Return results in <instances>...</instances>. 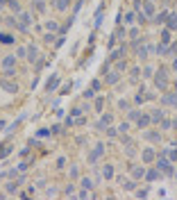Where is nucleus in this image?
<instances>
[{
	"label": "nucleus",
	"instance_id": "nucleus-34",
	"mask_svg": "<svg viewBox=\"0 0 177 200\" xmlns=\"http://www.w3.org/2000/svg\"><path fill=\"white\" fill-rule=\"evenodd\" d=\"M139 116H141V114L136 111V109H132V114H130V118H132V121H136V118H139Z\"/></svg>",
	"mask_w": 177,
	"mask_h": 200
},
{
	"label": "nucleus",
	"instance_id": "nucleus-20",
	"mask_svg": "<svg viewBox=\"0 0 177 200\" xmlns=\"http://www.w3.org/2000/svg\"><path fill=\"white\" fill-rule=\"evenodd\" d=\"M3 89H5V91H9V93H16V91H18V87H16V84L7 82V80H3Z\"/></svg>",
	"mask_w": 177,
	"mask_h": 200
},
{
	"label": "nucleus",
	"instance_id": "nucleus-21",
	"mask_svg": "<svg viewBox=\"0 0 177 200\" xmlns=\"http://www.w3.org/2000/svg\"><path fill=\"white\" fill-rule=\"evenodd\" d=\"M68 5H71V0H55V7L59 9V12H64V9H68Z\"/></svg>",
	"mask_w": 177,
	"mask_h": 200
},
{
	"label": "nucleus",
	"instance_id": "nucleus-22",
	"mask_svg": "<svg viewBox=\"0 0 177 200\" xmlns=\"http://www.w3.org/2000/svg\"><path fill=\"white\" fill-rule=\"evenodd\" d=\"M0 43H14V36L7 34V32H3V34H0Z\"/></svg>",
	"mask_w": 177,
	"mask_h": 200
},
{
	"label": "nucleus",
	"instance_id": "nucleus-37",
	"mask_svg": "<svg viewBox=\"0 0 177 200\" xmlns=\"http://www.w3.org/2000/svg\"><path fill=\"white\" fill-rule=\"evenodd\" d=\"M170 125H173V123H170V121H161V127H164V130H168Z\"/></svg>",
	"mask_w": 177,
	"mask_h": 200
},
{
	"label": "nucleus",
	"instance_id": "nucleus-24",
	"mask_svg": "<svg viewBox=\"0 0 177 200\" xmlns=\"http://www.w3.org/2000/svg\"><path fill=\"white\" fill-rule=\"evenodd\" d=\"M148 141H159V134H157V132H145V134H143Z\"/></svg>",
	"mask_w": 177,
	"mask_h": 200
},
{
	"label": "nucleus",
	"instance_id": "nucleus-15",
	"mask_svg": "<svg viewBox=\"0 0 177 200\" xmlns=\"http://www.w3.org/2000/svg\"><path fill=\"white\" fill-rule=\"evenodd\" d=\"M118 80H121V73L118 71H111L109 75H107V84H116Z\"/></svg>",
	"mask_w": 177,
	"mask_h": 200
},
{
	"label": "nucleus",
	"instance_id": "nucleus-16",
	"mask_svg": "<svg viewBox=\"0 0 177 200\" xmlns=\"http://www.w3.org/2000/svg\"><path fill=\"white\" fill-rule=\"evenodd\" d=\"M132 175H134L136 180L145 177V168H143V166H134V168H132Z\"/></svg>",
	"mask_w": 177,
	"mask_h": 200
},
{
	"label": "nucleus",
	"instance_id": "nucleus-35",
	"mask_svg": "<svg viewBox=\"0 0 177 200\" xmlns=\"http://www.w3.org/2000/svg\"><path fill=\"white\" fill-rule=\"evenodd\" d=\"M130 36H132V39H136V36H139V30H136V27H132V30H130Z\"/></svg>",
	"mask_w": 177,
	"mask_h": 200
},
{
	"label": "nucleus",
	"instance_id": "nucleus-10",
	"mask_svg": "<svg viewBox=\"0 0 177 200\" xmlns=\"http://www.w3.org/2000/svg\"><path fill=\"white\" fill-rule=\"evenodd\" d=\"M159 175H161V170H159V168H150V170L145 173V180H148V182H152V180H157Z\"/></svg>",
	"mask_w": 177,
	"mask_h": 200
},
{
	"label": "nucleus",
	"instance_id": "nucleus-4",
	"mask_svg": "<svg viewBox=\"0 0 177 200\" xmlns=\"http://www.w3.org/2000/svg\"><path fill=\"white\" fill-rule=\"evenodd\" d=\"M102 152H105V146H102V143H98V146H95V150L91 152V155H88V161H91V164H93V161H98V157H100Z\"/></svg>",
	"mask_w": 177,
	"mask_h": 200
},
{
	"label": "nucleus",
	"instance_id": "nucleus-39",
	"mask_svg": "<svg viewBox=\"0 0 177 200\" xmlns=\"http://www.w3.org/2000/svg\"><path fill=\"white\" fill-rule=\"evenodd\" d=\"M5 125H7V123H5V121H0V130H3V127H5Z\"/></svg>",
	"mask_w": 177,
	"mask_h": 200
},
{
	"label": "nucleus",
	"instance_id": "nucleus-1",
	"mask_svg": "<svg viewBox=\"0 0 177 200\" xmlns=\"http://www.w3.org/2000/svg\"><path fill=\"white\" fill-rule=\"evenodd\" d=\"M157 168H159L161 173H166V175H170V173H173L170 159H168V155H166V152H161V157H157Z\"/></svg>",
	"mask_w": 177,
	"mask_h": 200
},
{
	"label": "nucleus",
	"instance_id": "nucleus-9",
	"mask_svg": "<svg viewBox=\"0 0 177 200\" xmlns=\"http://www.w3.org/2000/svg\"><path fill=\"white\" fill-rule=\"evenodd\" d=\"M12 66H16V57L14 55H7L5 59H3V68L7 71V68H12Z\"/></svg>",
	"mask_w": 177,
	"mask_h": 200
},
{
	"label": "nucleus",
	"instance_id": "nucleus-27",
	"mask_svg": "<svg viewBox=\"0 0 177 200\" xmlns=\"http://www.w3.org/2000/svg\"><path fill=\"white\" fill-rule=\"evenodd\" d=\"M9 152H12V148H9V146H0V159H3V157H7Z\"/></svg>",
	"mask_w": 177,
	"mask_h": 200
},
{
	"label": "nucleus",
	"instance_id": "nucleus-14",
	"mask_svg": "<svg viewBox=\"0 0 177 200\" xmlns=\"http://www.w3.org/2000/svg\"><path fill=\"white\" fill-rule=\"evenodd\" d=\"M143 14L145 16H154V5L148 0V3H143Z\"/></svg>",
	"mask_w": 177,
	"mask_h": 200
},
{
	"label": "nucleus",
	"instance_id": "nucleus-7",
	"mask_svg": "<svg viewBox=\"0 0 177 200\" xmlns=\"http://www.w3.org/2000/svg\"><path fill=\"white\" fill-rule=\"evenodd\" d=\"M141 159H143V161H152V159H157V152H154L152 148H145L143 155H141Z\"/></svg>",
	"mask_w": 177,
	"mask_h": 200
},
{
	"label": "nucleus",
	"instance_id": "nucleus-31",
	"mask_svg": "<svg viewBox=\"0 0 177 200\" xmlns=\"http://www.w3.org/2000/svg\"><path fill=\"white\" fill-rule=\"evenodd\" d=\"M46 5H43V0H36V12H43Z\"/></svg>",
	"mask_w": 177,
	"mask_h": 200
},
{
	"label": "nucleus",
	"instance_id": "nucleus-32",
	"mask_svg": "<svg viewBox=\"0 0 177 200\" xmlns=\"http://www.w3.org/2000/svg\"><path fill=\"white\" fill-rule=\"evenodd\" d=\"M43 39H46V41H48V43H50V41H55V39H57V36H55V34H52V32H48V34H46V36H43Z\"/></svg>",
	"mask_w": 177,
	"mask_h": 200
},
{
	"label": "nucleus",
	"instance_id": "nucleus-42",
	"mask_svg": "<svg viewBox=\"0 0 177 200\" xmlns=\"http://www.w3.org/2000/svg\"><path fill=\"white\" fill-rule=\"evenodd\" d=\"M175 177H177V170H175Z\"/></svg>",
	"mask_w": 177,
	"mask_h": 200
},
{
	"label": "nucleus",
	"instance_id": "nucleus-23",
	"mask_svg": "<svg viewBox=\"0 0 177 200\" xmlns=\"http://www.w3.org/2000/svg\"><path fill=\"white\" fill-rule=\"evenodd\" d=\"M164 152L168 155V159H170V161H177V148H175V146H173V150H164Z\"/></svg>",
	"mask_w": 177,
	"mask_h": 200
},
{
	"label": "nucleus",
	"instance_id": "nucleus-13",
	"mask_svg": "<svg viewBox=\"0 0 177 200\" xmlns=\"http://www.w3.org/2000/svg\"><path fill=\"white\" fill-rule=\"evenodd\" d=\"M166 18H168V12L164 9V12H159V14L154 16V23H157V25H164V23H166Z\"/></svg>",
	"mask_w": 177,
	"mask_h": 200
},
{
	"label": "nucleus",
	"instance_id": "nucleus-12",
	"mask_svg": "<svg viewBox=\"0 0 177 200\" xmlns=\"http://www.w3.org/2000/svg\"><path fill=\"white\" fill-rule=\"evenodd\" d=\"M102 177H105V180H111V177H114V166H111V164H105V168H102Z\"/></svg>",
	"mask_w": 177,
	"mask_h": 200
},
{
	"label": "nucleus",
	"instance_id": "nucleus-5",
	"mask_svg": "<svg viewBox=\"0 0 177 200\" xmlns=\"http://www.w3.org/2000/svg\"><path fill=\"white\" fill-rule=\"evenodd\" d=\"M166 27H168L170 32L177 30V14H168V18H166Z\"/></svg>",
	"mask_w": 177,
	"mask_h": 200
},
{
	"label": "nucleus",
	"instance_id": "nucleus-2",
	"mask_svg": "<svg viewBox=\"0 0 177 200\" xmlns=\"http://www.w3.org/2000/svg\"><path fill=\"white\" fill-rule=\"evenodd\" d=\"M154 87H157V89H161V91H166V87H168L166 71H157V75H154Z\"/></svg>",
	"mask_w": 177,
	"mask_h": 200
},
{
	"label": "nucleus",
	"instance_id": "nucleus-38",
	"mask_svg": "<svg viewBox=\"0 0 177 200\" xmlns=\"http://www.w3.org/2000/svg\"><path fill=\"white\" fill-rule=\"evenodd\" d=\"M25 52H27L25 48H18V50H16V55H18V57H25Z\"/></svg>",
	"mask_w": 177,
	"mask_h": 200
},
{
	"label": "nucleus",
	"instance_id": "nucleus-25",
	"mask_svg": "<svg viewBox=\"0 0 177 200\" xmlns=\"http://www.w3.org/2000/svg\"><path fill=\"white\" fill-rule=\"evenodd\" d=\"M46 30H48V32H57L59 27H57V23H55V21H48V23H46Z\"/></svg>",
	"mask_w": 177,
	"mask_h": 200
},
{
	"label": "nucleus",
	"instance_id": "nucleus-33",
	"mask_svg": "<svg viewBox=\"0 0 177 200\" xmlns=\"http://www.w3.org/2000/svg\"><path fill=\"white\" fill-rule=\"evenodd\" d=\"M118 107H121V109H130V102H127V100H121V102H118Z\"/></svg>",
	"mask_w": 177,
	"mask_h": 200
},
{
	"label": "nucleus",
	"instance_id": "nucleus-11",
	"mask_svg": "<svg viewBox=\"0 0 177 200\" xmlns=\"http://www.w3.org/2000/svg\"><path fill=\"white\" fill-rule=\"evenodd\" d=\"M107 125H111V116H109V114H107V116H102L100 121H98V125H95V127H98V130H105Z\"/></svg>",
	"mask_w": 177,
	"mask_h": 200
},
{
	"label": "nucleus",
	"instance_id": "nucleus-3",
	"mask_svg": "<svg viewBox=\"0 0 177 200\" xmlns=\"http://www.w3.org/2000/svg\"><path fill=\"white\" fill-rule=\"evenodd\" d=\"M150 123H152V118L148 116V114H141V116L136 118V125H139V130H145L148 125H150Z\"/></svg>",
	"mask_w": 177,
	"mask_h": 200
},
{
	"label": "nucleus",
	"instance_id": "nucleus-29",
	"mask_svg": "<svg viewBox=\"0 0 177 200\" xmlns=\"http://www.w3.org/2000/svg\"><path fill=\"white\" fill-rule=\"evenodd\" d=\"M127 130H130V123H121V125H118V132H121V134H125Z\"/></svg>",
	"mask_w": 177,
	"mask_h": 200
},
{
	"label": "nucleus",
	"instance_id": "nucleus-18",
	"mask_svg": "<svg viewBox=\"0 0 177 200\" xmlns=\"http://www.w3.org/2000/svg\"><path fill=\"white\" fill-rule=\"evenodd\" d=\"M36 55H39L36 46H30V48H27V59H30V62H36Z\"/></svg>",
	"mask_w": 177,
	"mask_h": 200
},
{
	"label": "nucleus",
	"instance_id": "nucleus-30",
	"mask_svg": "<svg viewBox=\"0 0 177 200\" xmlns=\"http://www.w3.org/2000/svg\"><path fill=\"white\" fill-rule=\"evenodd\" d=\"M82 186H84V189H91L93 184H91V180H88V177H82Z\"/></svg>",
	"mask_w": 177,
	"mask_h": 200
},
{
	"label": "nucleus",
	"instance_id": "nucleus-6",
	"mask_svg": "<svg viewBox=\"0 0 177 200\" xmlns=\"http://www.w3.org/2000/svg\"><path fill=\"white\" fill-rule=\"evenodd\" d=\"M57 87H59V78H57V75H52V78L48 80V82H46V91L50 93V91H55Z\"/></svg>",
	"mask_w": 177,
	"mask_h": 200
},
{
	"label": "nucleus",
	"instance_id": "nucleus-17",
	"mask_svg": "<svg viewBox=\"0 0 177 200\" xmlns=\"http://www.w3.org/2000/svg\"><path fill=\"white\" fill-rule=\"evenodd\" d=\"M121 57H125V48H118V50H114V52H111V57H109V62H118Z\"/></svg>",
	"mask_w": 177,
	"mask_h": 200
},
{
	"label": "nucleus",
	"instance_id": "nucleus-41",
	"mask_svg": "<svg viewBox=\"0 0 177 200\" xmlns=\"http://www.w3.org/2000/svg\"><path fill=\"white\" fill-rule=\"evenodd\" d=\"M173 125H175V127H177V118H175V121H173Z\"/></svg>",
	"mask_w": 177,
	"mask_h": 200
},
{
	"label": "nucleus",
	"instance_id": "nucleus-36",
	"mask_svg": "<svg viewBox=\"0 0 177 200\" xmlns=\"http://www.w3.org/2000/svg\"><path fill=\"white\" fill-rule=\"evenodd\" d=\"M136 196H139V198H143V196H148V189H139V191H136Z\"/></svg>",
	"mask_w": 177,
	"mask_h": 200
},
{
	"label": "nucleus",
	"instance_id": "nucleus-40",
	"mask_svg": "<svg viewBox=\"0 0 177 200\" xmlns=\"http://www.w3.org/2000/svg\"><path fill=\"white\" fill-rule=\"evenodd\" d=\"M173 68H175V71H177V59H175V62H173Z\"/></svg>",
	"mask_w": 177,
	"mask_h": 200
},
{
	"label": "nucleus",
	"instance_id": "nucleus-19",
	"mask_svg": "<svg viewBox=\"0 0 177 200\" xmlns=\"http://www.w3.org/2000/svg\"><path fill=\"white\" fill-rule=\"evenodd\" d=\"M150 118H152V123H159V121H164V111H159V109H152Z\"/></svg>",
	"mask_w": 177,
	"mask_h": 200
},
{
	"label": "nucleus",
	"instance_id": "nucleus-26",
	"mask_svg": "<svg viewBox=\"0 0 177 200\" xmlns=\"http://www.w3.org/2000/svg\"><path fill=\"white\" fill-rule=\"evenodd\" d=\"M134 18H136V14H134V12H127V14H125V23H127V25H130V23H136Z\"/></svg>",
	"mask_w": 177,
	"mask_h": 200
},
{
	"label": "nucleus",
	"instance_id": "nucleus-28",
	"mask_svg": "<svg viewBox=\"0 0 177 200\" xmlns=\"http://www.w3.org/2000/svg\"><path fill=\"white\" fill-rule=\"evenodd\" d=\"M152 73H154L152 66H145V68H143V78H152Z\"/></svg>",
	"mask_w": 177,
	"mask_h": 200
},
{
	"label": "nucleus",
	"instance_id": "nucleus-8",
	"mask_svg": "<svg viewBox=\"0 0 177 200\" xmlns=\"http://www.w3.org/2000/svg\"><path fill=\"white\" fill-rule=\"evenodd\" d=\"M161 102H164V105H173V107H177V96H175V93H166V96L161 98Z\"/></svg>",
	"mask_w": 177,
	"mask_h": 200
}]
</instances>
